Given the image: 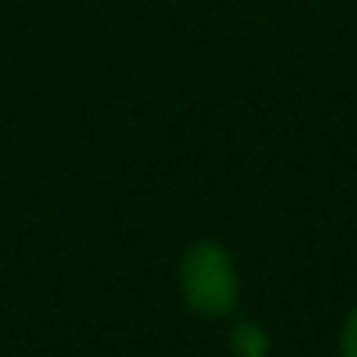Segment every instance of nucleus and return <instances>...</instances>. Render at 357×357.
<instances>
[{
  "instance_id": "nucleus-1",
  "label": "nucleus",
  "mask_w": 357,
  "mask_h": 357,
  "mask_svg": "<svg viewBox=\"0 0 357 357\" xmlns=\"http://www.w3.org/2000/svg\"><path fill=\"white\" fill-rule=\"evenodd\" d=\"M181 289L195 312H204V317L231 312V303H236V267H231L227 249L208 240L190 244L181 258Z\"/></svg>"
},
{
  "instance_id": "nucleus-2",
  "label": "nucleus",
  "mask_w": 357,
  "mask_h": 357,
  "mask_svg": "<svg viewBox=\"0 0 357 357\" xmlns=\"http://www.w3.org/2000/svg\"><path fill=\"white\" fill-rule=\"evenodd\" d=\"M340 349L344 357H357V307L349 312V321H344V335H340Z\"/></svg>"
}]
</instances>
